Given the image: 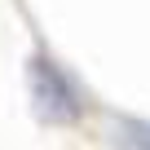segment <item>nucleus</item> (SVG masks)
I'll list each match as a JSON object with an SVG mask.
<instances>
[{
	"label": "nucleus",
	"instance_id": "f257e3e1",
	"mask_svg": "<svg viewBox=\"0 0 150 150\" xmlns=\"http://www.w3.org/2000/svg\"><path fill=\"white\" fill-rule=\"evenodd\" d=\"M27 93H31V106L44 124L53 128H71L75 119L84 115V93L80 84L66 75V66H57L49 53H35L27 62Z\"/></svg>",
	"mask_w": 150,
	"mask_h": 150
}]
</instances>
